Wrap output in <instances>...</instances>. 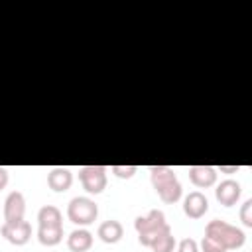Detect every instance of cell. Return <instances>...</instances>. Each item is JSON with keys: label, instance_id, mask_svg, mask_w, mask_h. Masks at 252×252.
Here are the masks:
<instances>
[{"label": "cell", "instance_id": "6da1fadb", "mask_svg": "<svg viewBox=\"0 0 252 252\" xmlns=\"http://www.w3.org/2000/svg\"><path fill=\"white\" fill-rule=\"evenodd\" d=\"M150 181H152L158 197L165 205L177 203L183 195V187H181L175 171L167 165H152L150 167Z\"/></svg>", "mask_w": 252, "mask_h": 252}, {"label": "cell", "instance_id": "7a4b0ae2", "mask_svg": "<svg viewBox=\"0 0 252 252\" xmlns=\"http://www.w3.org/2000/svg\"><path fill=\"white\" fill-rule=\"evenodd\" d=\"M205 236L215 240L219 246H222L224 250H236V248H242L244 242H246V234L242 228L226 222V220H220V219H213L207 222L205 226Z\"/></svg>", "mask_w": 252, "mask_h": 252}, {"label": "cell", "instance_id": "3957f363", "mask_svg": "<svg viewBox=\"0 0 252 252\" xmlns=\"http://www.w3.org/2000/svg\"><path fill=\"white\" fill-rule=\"evenodd\" d=\"M134 228L138 232L140 244L142 246H148V248L156 242V238H159L161 234H165V232L171 230L169 224H167V220H165V215L161 211H158V209L150 211L146 217H138L134 220Z\"/></svg>", "mask_w": 252, "mask_h": 252}, {"label": "cell", "instance_id": "277c9868", "mask_svg": "<svg viewBox=\"0 0 252 252\" xmlns=\"http://www.w3.org/2000/svg\"><path fill=\"white\" fill-rule=\"evenodd\" d=\"M98 217V205L89 197H73L67 205V219L77 226H89Z\"/></svg>", "mask_w": 252, "mask_h": 252}, {"label": "cell", "instance_id": "5b68a950", "mask_svg": "<svg viewBox=\"0 0 252 252\" xmlns=\"http://www.w3.org/2000/svg\"><path fill=\"white\" fill-rule=\"evenodd\" d=\"M79 181L89 195H98L106 187V167L102 165H83L79 167Z\"/></svg>", "mask_w": 252, "mask_h": 252}, {"label": "cell", "instance_id": "8992f818", "mask_svg": "<svg viewBox=\"0 0 252 252\" xmlns=\"http://www.w3.org/2000/svg\"><path fill=\"white\" fill-rule=\"evenodd\" d=\"M0 232L2 236L14 244V246H24L30 238H32V224L24 219V220H18V222H2L0 226Z\"/></svg>", "mask_w": 252, "mask_h": 252}, {"label": "cell", "instance_id": "52a82bcc", "mask_svg": "<svg viewBox=\"0 0 252 252\" xmlns=\"http://www.w3.org/2000/svg\"><path fill=\"white\" fill-rule=\"evenodd\" d=\"M26 215V197L20 191L8 193L4 201V222H18L24 220Z\"/></svg>", "mask_w": 252, "mask_h": 252}, {"label": "cell", "instance_id": "ba28073f", "mask_svg": "<svg viewBox=\"0 0 252 252\" xmlns=\"http://www.w3.org/2000/svg\"><path fill=\"white\" fill-rule=\"evenodd\" d=\"M240 195H242V187H240V183L234 181V179H224V181H220V183L217 185V189H215V197H217V201H219L222 207H232V205H236L238 199H240Z\"/></svg>", "mask_w": 252, "mask_h": 252}, {"label": "cell", "instance_id": "9c48e42d", "mask_svg": "<svg viewBox=\"0 0 252 252\" xmlns=\"http://www.w3.org/2000/svg\"><path fill=\"white\" fill-rule=\"evenodd\" d=\"M209 211V199L201 191H191L183 199V213L189 219H201Z\"/></svg>", "mask_w": 252, "mask_h": 252}, {"label": "cell", "instance_id": "30bf717a", "mask_svg": "<svg viewBox=\"0 0 252 252\" xmlns=\"http://www.w3.org/2000/svg\"><path fill=\"white\" fill-rule=\"evenodd\" d=\"M189 179L199 189L213 187L217 183V169L211 165H191L189 167Z\"/></svg>", "mask_w": 252, "mask_h": 252}, {"label": "cell", "instance_id": "8fae6325", "mask_svg": "<svg viewBox=\"0 0 252 252\" xmlns=\"http://www.w3.org/2000/svg\"><path fill=\"white\" fill-rule=\"evenodd\" d=\"M47 185L55 193H63L73 185V173L67 167H53L47 173Z\"/></svg>", "mask_w": 252, "mask_h": 252}, {"label": "cell", "instance_id": "7c38bea8", "mask_svg": "<svg viewBox=\"0 0 252 252\" xmlns=\"http://www.w3.org/2000/svg\"><path fill=\"white\" fill-rule=\"evenodd\" d=\"M96 236H98L104 244H116V242L124 236V226L120 224V220L108 219V220H104V222L98 224Z\"/></svg>", "mask_w": 252, "mask_h": 252}, {"label": "cell", "instance_id": "4fadbf2b", "mask_svg": "<svg viewBox=\"0 0 252 252\" xmlns=\"http://www.w3.org/2000/svg\"><path fill=\"white\" fill-rule=\"evenodd\" d=\"M93 246V234L91 230L79 226L67 236V248L71 252H89Z\"/></svg>", "mask_w": 252, "mask_h": 252}, {"label": "cell", "instance_id": "5bb4252c", "mask_svg": "<svg viewBox=\"0 0 252 252\" xmlns=\"http://www.w3.org/2000/svg\"><path fill=\"white\" fill-rule=\"evenodd\" d=\"M39 226H63V215L55 205H43L37 211Z\"/></svg>", "mask_w": 252, "mask_h": 252}, {"label": "cell", "instance_id": "9a60e30c", "mask_svg": "<svg viewBox=\"0 0 252 252\" xmlns=\"http://www.w3.org/2000/svg\"><path fill=\"white\" fill-rule=\"evenodd\" d=\"M37 240L43 246H55L63 240V226H37Z\"/></svg>", "mask_w": 252, "mask_h": 252}, {"label": "cell", "instance_id": "2e32d148", "mask_svg": "<svg viewBox=\"0 0 252 252\" xmlns=\"http://www.w3.org/2000/svg\"><path fill=\"white\" fill-rule=\"evenodd\" d=\"M175 246H177V240H175V236L169 230V232L161 234L159 238H156V242L150 248H152V252H173Z\"/></svg>", "mask_w": 252, "mask_h": 252}, {"label": "cell", "instance_id": "e0dca14e", "mask_svg": "<svg viewBox=\"0 0 252 252\" xmlns=\"http://www.w3.org/2000/svg\"><path fill=\"white\" fill-rule=\"evenodd\" d=\"M110 171H112L116 177H120V179H130V177H134V173L138 171V165H112Z\"/></svg>", "mask_w": 252, "mask_h": 252}, {"label": "cell", "instance_id": "ac0fdd59", "mask_svg": "<svg viewBox=\"0 0 252 252\" xmlns=\"http://www.w3.org/2000/svg\"><path fill=\"white\" fill-rule=\"evenodd\" d=\"M240 220L244 226H252V199H246L240 207Z\"/></svg>", "mask_w": 252, "mask_h": 252}, {"label": "cell", "instance_id": "d6986e66", "mask_svg": "<svg viewBox=\"0 0 252 252\" xmlns=\"http://www.w3.org/2000/svg\"><path fill=\"white\" fill-rule=\"evenodd\" d=\"M175 252H199V244H197L193 238H183V240L175 246Z\"/></svg>", "mask_w": 252, "mask_h": 252}, {"label": "cell", "instance_id": "ffe728a7", "mask_svg": "<svg viewBox=\"0 0 252 252\" xmlns=\"http://www.w3.org/2000/svg\"><path fill=\"white\" fill-rule=\"evenodd\" d=\"M201 252H226V250L222 246H219L215 240L203 236V240H201Z\"/></svg>", "mask_w": 252, "mask_h": 252}, {"label": "cell", "instance_id": "44dd1931", "mask_svg": "<svg viewBox=\"0 0 252 252\" xmlns=\"http://www.w3.org/2000/svg\"><path fill=\"white\" fill-rule=\"evenodd\" d=\"M6 185H8V171L6 167H0V191L6 189Z\"/></svg>", "mask_w": 252, "mask_h": 252}, {"label": "cell", "instance_id": "7402d4cb", "mask_svg": "<svg viewBox=\"0 0 252 252\" xmlns=\"http://www.w3.org/2000/svg\"><path fill=\"white\" fill-rule=\"evenodd\" d=\"M238 167L236 165H230V167H224V165H220V171H226V173H234Z\"/></svg>", "mask_w": 252, "mask_h": 252}]
</instances>
